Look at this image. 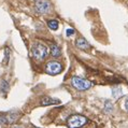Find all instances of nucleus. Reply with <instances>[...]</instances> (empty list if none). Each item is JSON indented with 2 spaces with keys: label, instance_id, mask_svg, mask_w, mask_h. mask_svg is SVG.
<instances>
[{
  "label": "nucleus",
  "instance_id": "nucleus-8",
  "mask_svg": "<svg viewBox=\"0 0 128 128\" xmlns=\"http://www.w3.org/2000/svg\"><path fill=\"white\" fill-rule=\"evenodd\" d=\"M51 54L54 56V57H58V56L60 55V48L58 46V45L56 44H53L51 46Z\"/></svg>",
  "mask_w": 128,
  "mask_h": 128
},
{
  "label": "nucleus",
  "instance_id": "nucleus-6",
  "mask_svg": "<svg viewBox=\"0 0 128 128\" xmlns=\"http://www.w3.org/2000/svg\"><path fill=\"white\" fill-rule=\"evenodd\" d=\"M76 45L81 50H87L90 48V43L85 40L84 38H79L76 40Z\"/></svg>",
  "mask_w": 128,
  "mask_h": 128
},
{
  "label": "nucleus",
  "instance_id": "nucleus-1",
  "mask_svg": "<svg viewBox=\"0 0 128 128\" xmlns=\"http://www.w3.org/2000/svg\"><path fill=\"white\" fill-rule=\"evenodd\" d=\"M31 52H32V56L38 59V60H42L44 59L48 54V50L45 46L44 44L40 43V42H36L32 45V48H31Z\"/></svg>",
  "mask_w": 128,
  "mask_h": 128
},
{
  "label": "nucleus",
  "instance_id": "nucleus-3",
  "mask_svg": "<svg viewBox=\"0 0 128 128\" xmlns=\"http://www.w3.org/2000/svg\"><path fill=\"white\" fill-rule=\"evenodd\" d=\"M87 123V118L85 116H82L79 114L72 115L71 117H69L68 120V126L70 128H79L82 127L83 125Z\"/></svg>",
  "mask_w": 128,
  "mask_h": 128
},
{
  "label": "nucleus",
  "instance_id": "nucleus-11",
  "mask_svg": "<svg viewBox=\"0 0 128 128\" xmlns=\"http://www.w3.org/2000/svg\"><path fill=\"white\" fill-rule=\"evenodd\" d=\"M0 123H8L6 117H0Z\"/></svg>",
  "mask_w": 128,
  "mask_h": 128
},
{
  "label": "nucleus",
  "instance_id": "nucleus-2",
  "mask_svg": "<svg viewBox=\"0 0 128 128\" xmlns=\"http://www.w3.org/2000/svg\"><path fill=\"white\" fill-rule=\"evenodd\" d=\"M71 84L74 88H76L79 90H86L92 87V83L90 81L80 76H73L72 80H71Z\"/></svg>",
  "mask_w": 128,
  "mask_h": 128
},
{
  "label": "nucleus",
  "instance_id": "nucleus-13",
  "mask_svg": "<svg viewBox=\"0 0 128 128\" xmlns=\"http://www.w3.org/2000/svg\"><path fill=\"white\" fill-rule=\"evenodd\" d=\"M14 128H22V127H14Z\"/></svg>",
  "mask_w": 128,
  "mask_h": 128
},
{
  "label": "nucleus",
  "instance_id": "nucleus-9",
  "mask_svg": "<svg viewBox=\"0 0 128 128\" xmlns=\"http://www.w3.org/2000/svg\"><path fill=\"white\" fill-rule=\"evenodd\" d=\"M48 26L50 29L56 30L58 28V22H57V20H48Z\"/></svg>",
  "mask_w": 128,
  "mask_h": 128
},
{
  "label": "nucleus",
  "instance_id": "nucleus-4",
  "mask_svg": "<svg viewBox=\"0 0 128 128\" xmlns=\"http://www.w3.org/2000/svg\"><path fill=\"white\" fill-rule=\"evenodd\" d=\"M36 11L39 14H46L51 11V3H50L48 0H37L36 2Z\"/></svg>",
  "mask_w": 128,
  "mask_h": 128
},
{
  "label": "nucleus",
  "instance_id": "nucleus-10",
  "mask_svg": "<svg viewBox=\"0 0 128 128\" xmlns=\"http://www.w3.org/2000/svg\"><path fill=\"white\" fill-rule=\"evenodd\" d=\"M66 34H67V36H72V34H74V30L71 29V28H69V29L66 30Z\"/></svg>",
  "mask_w": 128,
  "mask_h": 128
},
{
  "label": "nucleus",
  "instance_id": "nucleus-5",
  "mask_svg": "<svg viewBox=\"0 0 128 128\" xmlns=\"http://www.w3.org/2000/svg\"><path fill=\"white\" fill-rule=\"evenodd\" d=\"M45 69H46V72L48 74H51V76H56V74L62 72V67L57 62H48L46 65V68Z\"/></svg>",
  "mask_w": 128,
  "mask_h": 128
},
{
  "label": "nucleus",
  "instance_id": "nucleus-12",
  "mask_svg": "<svg viewBox=\"0 0 128 128\" xmlns=\"http://www.w3.org/2000/svg\"><path fill=\"white\" fill-rule=\"evenodd\" d=\"M125 108H126V110L128 111V97H127V99H126V101H125Z\"/></svg>",
  "mask_w": 128,
  "mask_h": 128
},
{
  "label": "nucleus",
  "instance_id": "nucleus-7",
  "mask_svg": "<svg viewBox=\"0 0 128 128\" xmlns=\"http://www.w3.org/2000/svg\"><path fill=\"white\" fill-rule=\"evenodd\" d=\"M60 104V101L58 99L52 98V97H44L41 99V104L42 106H50V104Z\"/></svg>",
  "mask_w": 128,
  "mask_h": 128
}]
</instances>
